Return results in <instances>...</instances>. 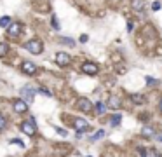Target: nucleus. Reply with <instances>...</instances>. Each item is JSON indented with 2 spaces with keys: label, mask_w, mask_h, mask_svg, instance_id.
Here are the masks:
<instances>
[{
  "label": "nucleus",
  "mask_w": 162,
  "mask_h": 157,
  "mask_svg": "<svg viewBox=\"0 0 162 157\" xmlns=\"http://www.w3.org/2000/svg\"><path fill=\"white\" fill-rule=\"evenodd\" d=\"M23 47L26 49L28 52H31V54H40V52L44 51V44H42V40H39V39H31V40H28Z\"/></svg>",
  "instance_id": "f257e3e1"
},
{
  "label": "nucleus",
  "mask_w": 162,
  "mask_h": 157,
  "mask_svg": "<svg viewBox=\"0 0 162 157\" xmlns=\"http://www.w3.org/2000/svg\"><path fill=\"white\" fill-rule=\"evenodd\" d=\"M21 131L25 133V135H28V136H33V135H37L35 119H33V117H30L28 121H23V122H21Z\"/></svg>",
  "instance_id": "f03ea898"
},
{
  "label": "nucleus",
  "mask_w": 162,
  "mask_h": 157,
  "mask_svg": "<svg viewBox=\"0 0 162 157\" xmlns=\"http://www.w3.org/2000/svg\"><path fill=\"white\" fill-rule=\"evenodd\" d=\"M77 108L84 113H89L92 110V103L87 100V98H79V100H77Z\"/></svg>",
  "instance_id": "7ed1b4c3"
},
{
  "label": "nucleus",
  "mask_w": 162,
  "mask_h": 157,
  "mask_svg": "<svg viewBox=\"0 0 162 157\" xmlns=\"http://www.w3.org/2000/svg\"><path fill=\"white\" fill-rule=\"evenodd\" d=\"M56 63L59 66H68L72 63V58H70V54L68 52H56Z\"/></svg>",
  "instance_id": "20e7f679"
},
{
  "label": "nucleus",
  "mask_w": 162,
  "mask_h": 157,
  "mask_svg": "<svg viewBox=\"0 0 162 157\" xmlns=\"http://www.w3.org/2000/svg\"><path fill=\"white\" fill-rule=\"evenodd\" d=\"M23 31V26L21 23H11V26L7 28V35H9L11 39H16V37H19Z\"/></svg>",
  "instance_id": "39448f33"
},
{
  "label": "nucleus",
  "mask_w": 162,
  "mask_h": 157,
  "mask_svg": "<svg viewBox=\"0 0 162 157\" xmlns=\"http://www.w3.org/2000/svg\"><path fill=\"white\" fill-rule=\"evenodd\" d=\"M21 72L25 75H35L37 74V65L33 61H25V63H21Z\"/></svg>",
  "instance_id": "423d86ee"
},
{
  "label": "nucleus",
  "mask_w": 162,
  "mask_h": 157,
  "mask_svg": "<svg viewBox=\"0 0 162 157\" xmlns=\"http://www.w3.org/2000/svg\"><path fill=\"white\" fill-rule=\"evenodd\" d=\"M21 96H23V101L31 103V101H33V96H35V89L31 86H25L21 89Z\"/></svg>",
  "instance_id": "0eeeda50"
},
{
  "label": "nucleus",
  "mask_w": 162,
  "mask_h": 157,
  "mask_svg": "<svg viewBox=\"0 0 162 157\" xmlns=\"http://www.w3.org/2000/svg\"><path fill=\"white\" fill-rule=\"evenodd\" d=\"M73 127L77 129V133H80L82 135L84 131H89V122L86 121V119H73Z\"/></svg>",
  "instance_id": "6e6552de"
},
{
  "label": "nucleus",
  "mask_w": 162,
  "mask_h": 157,
  "mask_svg": "<svg viewBox=\"0 0 162 157\" xmlns=\"http://www.w3.org/2000/svg\"><path fill=\"white\" fill-rule=\"evenodd\" d=\"M12 108H14L16 113H26L28 112V103L26 101H23V100H14Z\"/></svg>",
  "instance_id": "1a4fd4ad"
},
{
  "label": "nucleus",
  "mask_w": 162,
  "mask_h": 157,
  "mask_svg": "<svg viewBox=\"0 0 162 157\" xmlns=\"http://www.w3.org/2000/svg\"><path fill=\"white\" fill-rule=\"evenodd\" d=\"M82 72L87 75H96L98 72H100V68H98L96 63H91V61H87V63H84L82 65Z\"/></svg>",
  "instance_id": "9d476101"
},
{
  "label": "nucleus",
  "mask_w": 162,
  "mask_h": 157,
  "mask_svg": "<svg viewBox=\"0 0 162 157\" xmlns=\"http://www.w3.org/2000/svg\"><path fill=\"white\" fill-rule=\"evenodd\" d=\"M120 98L118 96H115V94H112L108 98V105H106V108H112V110H117V108H120Z\"/></svg>",
  "instance_id": "9b49d317"
},
{
  "label": "nucleus",
  "mask_w": 162,
  "mask_h": 157,
  "mask_svg": "<svg viewBox=\"0 0 162 157\" xmlns=\"http://www.w3.org/2000/svg\"><path fill=\"white\" fill-rule=\"evenodd\" d=\"M131 5H132V9H134L136 12H141L145 9V0H132Z\"/></svg>",
  "instance_id": "f8f14e48"
},
{
  "label": "nucleus",
  "mask_w": 162,
  "mask_h": 157,
  "mask_svg": "<svg viewBox=\"0 0 162 157\" xmlns=\"http://www.w3.org/2000/svg\"><path fill=\"white\" fill-rule=\"evenodd\" d=\"M120 121H122V115H120V113H115V115H112V117H110V126H112V127H117L118 124H120Z\"/></svg>",
  "instance_id": "ddd939ff"
},
{
  "label": "nucleus",
  "mask_w": 162,
  "mask_h": 157,
  "mask_svg": "<svg viewBox=\"0 0 162 157\" xmlns=\"http://www.w3.org/2000/svg\"><path fill=\"white\" fill-rule=\"evenodd\" d=\"M11 23H12V19H11L9 16H4V17H0V28H9L11 26Z\"/></svg>",
  "instance_id": "4468645a"
},
{
  "label": "nucleus",
  "mask_w": 162,
  "mask_h": 157,
  "mask_svg": "<svg viewBox=\"0 0 162 157\" xmlns=\"http://www.w3.org/2000/svg\"><path fill=\"white\" fill-rule=\"evenodd\" d=\"M94 110H96V113H98V115H103V113L106 112V107H105L103 103H101V101H98V103L94 105Z\"/></svg>",
  "instance_id": "2eb2a0df"
},
{
  "label": "nucleus",
  "mask_w": 162,
  "mask_h": 157,
  "mask_svg": "<svg viewBox=\"0 0 162 157\" xmlns=\"http://www.w3.org/2000/svg\"><path fill=\"white\" fill-rule=\"evenodd\" d=\"M143 157H160V154L155 150V148H146L143 154Z\"/></svg>",
  "instance_id": "dca6fc26"
},
{
  "label": "nucleus",
  "mask_w": 162,
  "mask_h": 157,
  "mask_svg": "<svg viewBox=\"0 0 162 157\" xmlns=\"http://www.w3.org/2000/svg\"><path fill=\"white\" fill-rule=\"evenodd\" d=\"M131 100L134 101V103H138V105H143L145 101H146V98H145L143 94H132V96H131Z\"/></svg>",
  "instance_id": "f3484780"
},
{
  "label": "nucleus",
  "mask_w": 162,
  "mask_h": 157,
  "mask_svg": "<svg viewBox=\"0 0 162 157\" xmlns=\"http://www.w3.org/2000/svg\"><path fill=\"white\" fill-rule=\"evenodd\" d=\"M141 133H143V136H146V138H152V136L155 135V131H153V127H150V126H145Z\"/></svg>",
  "instance_id": "a211bd4d"
},
{
  "label": "nucleus",
  "mask_w": 162,
  "mask_h": 157,
  "mask_svg": "<svg viewBox=\"0 0 162 157\" xmlns=\"http://www.w3.org/2000/svg\"><path fill=\"white\" fill-rule=\"evenodd\" d=\"M7 52H9V45L5 42H0V56H5Z\"/></svg>",
  "instance_id": "6ab92c4d"
},
{
  "label": "nucleus",
  "mask_w": 162,
  "mask_h": 157,
  "mask_svg": "<svg viewBox=\"0 0 162 157\" xmlns=\"http://www.w3.org/2000/svg\"><path fill=\"white\" fill-rule=\"evenodd\" d=\"M103 136H105V131H103V129H100V131H98V133H96L94 136H91V141H96V140H101Z\"/></svg>",
  "instance_id": "aec40b11"
},
{
  "label": "nucleus",
  "mask_w": 162,
  "mask_h": 157,
  "mask_svg": "<svg viewBox=\"0 0 162 157\" xmlns=\"http://www.w3.org/2000/svg\"><path fill=\"white\" fill-rule=\"evenodd\" d=\"M39 93H40V94H44V96H47V98H51V96H53V93L49 91V89H45V87H40Z\"/></svg>",
  "instance_id": "412c9836"
},
{
  "label": "nucleus",
  "mask_w": 162,
  "mask_h": 157,
  "mask_svg": "<svg viewBox=\"0 0 162 157\" xmlns=\"http://www.w3.org/2000/svg\"><path fill=\"white\" fill-rule=\"evenodd\" d=\"M53 28L54 30H59V28H61V25H59V21H58L56 16H53Z\"/></svg>",
  "instance_id": "4be33fe9"
},
{
  "label": "nucleus",
  "mask_w": 162,
  "mask_h": 157,
  "mask_svg": "<svg viewBox=\"0 0 162 157\" xmlns=\"http://www.w3.org/2000/svg\"><path fill=\"white\" fill-rule=\"evenodd\" d=\"M5 124H7V121H5V117H4V115H0V131H2V129H4V127H5Z\"/></svg>",
  "instance_id": "5701e85b"
},
{
  "label": "nucleus",
  "mask_w": 162,
  "mask_h": 157,
  "mask_svg": "<svg viewBox=\"0 0 162 157\" xmlns=\"http://www.w3.org/2000/svg\"><path fill=\"white\" fill-rule=\"evenodd\" d=\"M11 143H16V145H19V147H25V143H23V141H21V140H18V138H12V140H11Z\"/></svg>",
  "instance_id": "b1692460"
},
{
  "label": "nucleus",
  "mask_w": 162,
  "mask_h": 157,
  "mask_svg": "<svg viewBox=\"0 0 162 157\" xmlns=\"http://www.w3.org/2000/svg\"><path fill=\"white\" fill-rule=\"evenodd\" d=\"M59 42H61V44H66V45H73V40H70V39H61V40H59Z\"/></svg>",
  "instance_id": "393cba45"
},
{
  "label": "nucleus",
  "mask_w": 162,
  "mask_h": 157,
  "mask_svg": "<svg viewBox=\"0 0 162 157\" xmlns=\"http://www.w3.org/2000/svg\"><path fill=\"white\" fill-rule=\"evenodd\" d=\"M160 9V2H153L152 4V11H159Z\"/></svg>",
  "instance_id": "a878e982"
},
{
  "label": "nucleus",
  "mask_w": 162,
  "mask_h": 157,
  "mask_svg": "<svg viewBox=\"0 0 162 157\" xmlns=\"http://www.w3.org/2000/svg\"><path fill=\"white\" fill-rule=\"evenodd\" d=\"M146 84H150V86H153V84H157V80L153 77H146Z\"/></svg>",
  "instance_id": "bb28decb"
},
{
  "label": "nucleus",
  "mask_w": 162,
  "mask_h": 157,
  "mask_svg": "<svg viewBox=\"0 0 162 157\" xmlns=\"http://www.w3.org/2000/svg\"><path fill=\"white\" fill-rule=\"evenodd\" d=\"M56 131H58V135H61V136H66V131H65V129H61V127H56Z\"/></svg>",
  "instance_id": "cd10ccee"
},
{
  "label": "nucleus",
  "mask_w": 162,
  "mask_h": 157,
  "mask_svg": "<svg viewBox=\"0 0 162 157\" xmlns=\"http://www.w3.org/2000/svg\"><path fill=\"white\" fill-rule=\"evenodd\" d=\"M87 40H89V37H87V35H80V42H82V44H86Z\"/></svg>",
  "instance_id": "c85d7f7f"
},
{
  "label": "nucleus",
  "mask_w": 162,
  "mask_h": 157,
  "mask_svg": "<svg viewBox=\"0 0 162 157\" xmlns=\"http://www.w3.org/2000/svg\"><path fill=\"white\" fill-rule=\"evenodd\" d=\"M157 140H159V141H162V136H157Z\"/></svg>",
  "instance_id": "c756f323"
},
{
  "label": "nucleus",
  "mask_w": 162,
  "mask_h": 157,
  "mask_svg": "<svg viewBox=\"0 0 162 157\" xmlns=\"http://www.w3.org/2000/svg\"><path fill=\"white\" fill-rule=\"evenodd\" d=\"M160 112H162V100H160Z\"/></svg>",
  "instance_id": "7c9ffc66"
},
{
  "label": "nucleus",
  "mask_w": 162,
  "mask_h": 157,
  "mask_svg": "<svg viewBox=\"0 0 162 157\" xmlns=\"http://www.w3.org/2000/svg\"><path fill=\"white\" fill-rule=\"evenodd\" d=\"M87 157H91V155H87Z\"/></svg>",
  "instance_id": "2f4dec72"
}]
</instances>
